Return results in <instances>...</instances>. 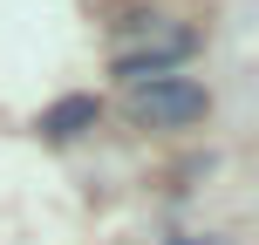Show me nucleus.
Segmentation results:
<instances>
[{"instance_id": "nucleus-1", "label": "nucleus", "mask_w": 259, "mask_h": 245, "mask_svg": "<svg viewBox=\"0 0 259 245\" xmlns=\"http://www.w3.org/2000/svg\"><path fill=\"white\" fill-rule=\"evenodd\" d=\"M130 116L143 129H191V123L211 116V95L198 89V82H184V75H164V82H143V89L130 95Z\"/></svg>"}, {"instance_id": "nucleus-2", "label": "nucleus", "mask_w": 259, "mask_h": 245, "mask_svg": "<svg viewBox=\"0 0 259 245\" xmlns=\"http://www.w3.org/2000/svg\"><path fill=\"white\" fill-rule=\"evenodd\" d=\"M150 34H157V41H143V48L116 55V75L130 82V89H143V82H164L170 68H178L184 55L198 48V34H184V27H164V21H150Z\"/></svg>"}, {"instance_id": "nucleus-3", "label": "nucleus", "mask_w": 259, "mask_h": 245, "mask_svg": "<svg viewBox=\"0 0 259 245\" xmlns=\"http://www.w3.org/2000/svg\"><path fill=\"white\" fill-rule=\"evenodd\" d=\"M103 123V103H96V95H62V103H48L41 109V136L48 143H75V136H89V129Z\"/></svg>"}, {"instance_id": "nucleus-4", "label": "nucleus", "mask_w": 259, "mask_h": 245, "mask_svg": "<svg viewBox=\"0 0 259 245\" xmlns=\"http://www.w3.org/2000/svg\"><path fill=\"white\" fill-rule=\"evenodd\" d=\"M170 245H219V238H170Z\"/></svg>"}]
</instances>
